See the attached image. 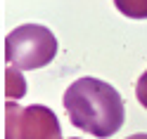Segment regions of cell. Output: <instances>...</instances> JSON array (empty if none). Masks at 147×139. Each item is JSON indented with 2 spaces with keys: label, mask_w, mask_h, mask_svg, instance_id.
I'll use <instances>...</instances> for the list:
<instances>
[{
  "label": "cell",
  "mask_w": 147,
  "mask_h": 139,
  "mask_svg": "<svg viewBox=\"0 0 147 139\" xmlns=\"http://www.w3.org/2000/svg\"><path fill=\"white\" fill-rule=\"evenodd\" d=\"M64 108L74 125L97 139H107L123 125L121 94L100 78H78L64 92Z\"/></svg>",
  "instance_id": "6da1fadb"
},
{
  "label": "cell",
  "mask_w": 147,
  "mask_h": 139,
  "mask_svg": "<svg viewBox=\"0 0 147 139\" xmlns=\"http://www.w3.org/2000/svg\"><path fill=\"white\" fill-rule=\"evenodd\" d=\"M57 57V38L48 26L24 24L7 33L5 38V59L19 71L43 69Z\"/></svg>",
  "instance_id": "7a4b0ae2"
},
{
  "label": "cell",
  "mask_w": 147,
  "mask_h": 139,
  "mask_svg": "<svg viewBox=\"0 0 147 139\" xmlns=\"http://www.w3.org/2000/svg\"><path fill=\"white\" fill-rule=\"evenodd\" d=\"M5 116V139H62V127L52 108L33 104L17 106V101H7Z\"/></svg>",
  "instance_id": "3957f363"
},
{
  "label": "cell",
  "mask_w": 147,
  "mask_h": 139,
  "mask_svg": "<svg viewBox=\"0 0 147 139\" xmlns=\"http://www.w3.org/2000/svg\"><path fill=\"white\" fill-rule=\"evenodd\" d=\"M5 78H7V85H5L7 101L22 99V97L26 94V80H24V76H22V71H19V69H14V66H7Z\"/></svg>",
  "instance_id": "277c9868"
},
{
  "label": "cell",
  "mask_w": 147,
  "mask_h": 139,
  "mask_svg": "<svg viewBox=\"0 0 147 139\" xmlns=\"http://www.w3.org/2000/svg\"><path fill=\"white\" fill-rule=\"evenodd\" d=\"M114 7L131 19H147V0H114Z\"/></svg>",
  "instance_id": "5b68a950"
},
{
  "label": "cell",
  "mask_w": 147,
  "mask_h": 139,
  "mask_svg": "<svg viewBox=\"0 0 147 139\" xmlns=\"http://www.w3.org/2000/svg\"><path fill=\"white\" fill-rule=\"evenodd\" d=\"M135 97H138V101L147 108V71L142 73L140 78H138V85H135Z\"/></svg>",
  "instance_id": "8992f818"
},
{
  "label": "cell",
  "mask_w": 147,
  "mask_h": 139,
  "mask_svg": "<svg viewBox=\"0 0 147 139\" xmlns=\"http://www.w3.org/2000/svg\"><path fill=\"white\" fill-rule=\"evenodd\" d=\"M126 139H147V134L140 132V134H131V137H126Z\"/></svg>",
  "instance_id": "52a82bcc"
},
{
  "label": "cell",
  "mask_w": 147,
  "mask_h": 139,
  "mask_svg": "<svg viewBox=\"0 0 147 139\" xmlns=\"http://www.w3.org/2000/svg\"><path fill=\"white\" fill-rule=\"evenodd\" d=\"M71 139H76V137H71Z\"/></svg>",
  "instance_id": "ba28073f"
}]
</instances>
